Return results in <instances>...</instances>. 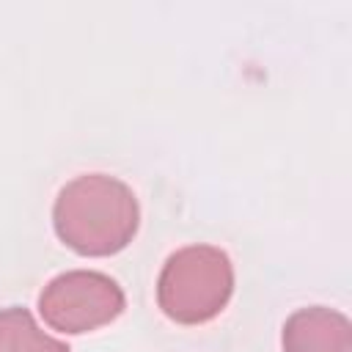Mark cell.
I'll use <instances>...</instances> for the list:
<instances>
[{
    "mask_svg": "<svg viewBox=\"0 0 352 352\" xmlns=\"http://www.w3.org/2000/svg\"><path fill=\"white\" fill-rule=\"evenodd\" d=\"M283 352H352L349 319L327 305L297 308L280 333Z\"/></svg>",
    "mask_w": 352,
    "mask_h": 352,
    "instance_id": "4",
    "label": "cell"
},
{
    "mask_svg": "<svg viewBox=\"0 0 352 352\" xmlns=\"http://www.w3.org/2000/svg\"><path fill=\"white\" fill-rule=\"evenodd\" d=\"M52 226L80 256L124 250L140 226V206L129 184L107 173H82L66 182L52 206Z\"/></svg>",
    "mask_w": 352,
    "mask_h": 352,
    "instance_id": "1",
    "label": "cell"
},
{
    "mask_svg": "<svg viewBox=\"0 0 352 352\" xmlns=\"http://www.w3.org/2000/svg\"><path fill=\"white\" fill-rule=\"evenodd\" d=\"M234 264L217 245H187L170 253L157 278V305L179 324L214 319L231 300Z\"/></svg>",
    "mask_w": 352,
    "mask_h": 352,
    "instance_id": "2",
    "label": "cell"
},
{
    "mask_svg": "<svg viewBox=\"0 0 352 352\" xmlns=\"http://www.w3.org/2000/svg\"><path fill=\"white\" fill-rule=\"evenodd\" d=\"M0 352H72L63 341L47 336L28 308L0 311Z\"/></svg>",
    "mask_w": 352,
    "mask_h": 352,
    "instance_id": "5",
    "label": "cell"
},
{
    "mask_svg": "<svg viewBox=\"0 0 352 352\" xmlns=\"http://www.w3.org/2000/svg\"><path fill=\"white\" fill-rule=\"evenodd\" d=\"M121 286L96 270H69L55 275L38 294V311L44 322L69 336L91 333L110 324L124 311Z\"/></svg>",
    "mask_w": 352,
    "mask_h": 352,
    "instance_id": "3",
    "label": "cell"
}]
</instances>
